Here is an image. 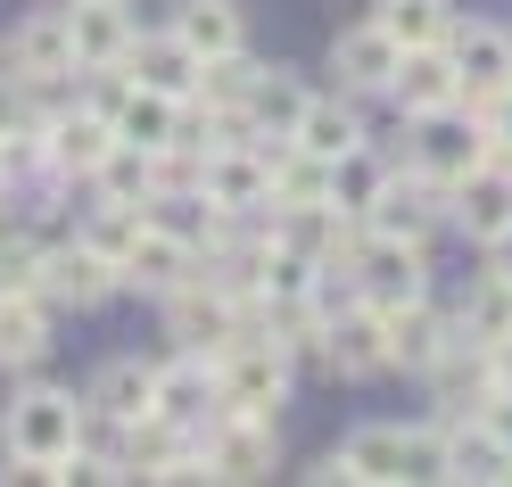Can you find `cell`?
<instances>
[{
	"mask_svg": "<svg viewBox=\"0 0 512 487\" xmlns=\"http://www.w3.org/2000/svg\"><path fill=\"white\" fill-rule=\"evenodd\" d=\"M91 405L75 388H25L0 413V479H58L67 454H83Z\"/></svg>",
	"mask_w": 512,
	"mask_h": 487,
	"instance_id": "obj_1",
	"label": "cell"
},
{
	"mask_svg": "<svg viewBox=\"0 0 512 487\" xmlns=\"http://www.w3.org/2000/svg\"><path fill=\"white\" fill-rule=\"evenodd\" d=\"M314 487H405V479H438V421H422V430H405V421H364V430H347L323 463L306 471Z\"/></svg>",
	"mask_w": 512,
	"mask_h": 487,
	"instance_id": "obj_2",
	"label": "cell"
},
{
	"mask_svg": "<svg viewBox=\"0 0 512 487\" xmlns=\"http://www.w3.org/2000/svg\"><path fill=\"white\" fill-rule=\"evenodd\" d=\"M281 397H290V347L273 331L248 322L232 347H215V405L223 413H273Z\"/></svg>",
	"mask_w": 512,
	"mask_h": 487,
	"instance_id": "obj_3",
	"label": "cell"
},
{
	"mask_svg": "<svg viewBox=\"0 0 512 487\" xmlns=\"http://www.w3.org/2000/svg\"><path fill=\"white\" fill-rule=\"evenodd\" d=\"M347 289L372 306H405V298H430V248L422 240H397V232H356L347 248Z\"/></svg>",
	"mask_w": 512,
	"mask_h": 487,
	"instance_id": "obj_4",
	"label": "cell"
},
{
	"mask_svg": "<svg viewBox=\"0 0 512 487\" xmlns=\"http://www.w3.org/2000/svg\"><path fill=\"white\" fill-rule=\"evenodd\" d=\"M0 75L25 83L42 100V91H67L83 67H75V34H67V9H34L9 25V42H0Z\"/></svg>",
	"mask_w": 512,
	"mask_h": 487,
	"instance_id": "obj_5",
	"label": "cell"
},
{
	"mask_svg": "<svg viewBox=\"0 0 512 487\" xmlns=\"http://www.w3.org/2000/svg\"><path fill=\"white\" fill-rule=\"evenodd\" d=\"M199 199L215 215H273V141H223L199 157Z\"/></svg>",
	"mask_w": 512,
	"mask_h": 487,
	"instance_id": "obj_6",
	"label": "cell"
},
{
	"mask_svg": "<svg viewBox=\"0 0 512 487\" xmlns=\"http://www.w3.org/2000/svg\"><path fill=\"white\" fill-rule=\"evenodd\" d=\"M100 108H108L124 149H174V141H190V100H182V91H157V83L124 75V83L100 91Z\"/></svg>",
	"mask_w": 512,
	"mask_h": 487,
	"instance_id": "obj_7",
	"label": "cell"
},
{
	"mask_svg": "<svg viewBox=\"0 0 512 487\" xmlns=\"http://www.w3.org/2000/svg\"><path fill=\"white\" fill-rule=\"evenodd\" d=\"M314 355L339 372V380H380L389 372V322H380L372 298H339L314 331Z\"/></svg>",
	"mask_w": 512,
	"mask_h": 487,
	"instance_id": "obj_8",
	"label": "cell"
},
{
	"mask_svg": "<svg viewBox=\"0 0 512 487\" xmlns=\"http://www.w3.org/2000/svg\"><path fill=\"white\" fill-rule=\"evenodd\" d=\"M479 157H496V141H488V116L479 108H438V116H413V174H430V182H455V174H471Z\"/></svg>",
	"mask_w": 512,
	"mask_h": 487,
	"instance_id": "obj_9",
	"label": "cell"
},
{
	"mask_svg": "<svg viewBox=\"0 0 512 487\" xmlns=\"http://www.w3.org/2000/svg\"><path fill=\"white\" fill-rule=\"evenodd\" d=\"M199 454H207V479H273L281 430H273V413H215L199 430Z\"/></svg>",
	"mask_w": 512,
	"mask_h": 487,
	"instance_id": "obj_10",
	"label": "cell"
},
{
	"mask_svg": "<svg viewBox=\"0 0 512 487\" xmlns=\"http://www.w3.org/2000/svg\"><path fill=\"white\" fill-rule=\"evenodd\" d=\"M446 58H455V75H463V108L488 116L512 91V34H504V25H488V17L455 25V34H446Z\"/></svg>",
	"mask_w": 512,
	"mask_h": 487,
	"instance_id": "obj_11",
	"label": "cell"
},
{
	"mask_svg": "<svg viewBox=\"0 0 512 487\" xmlns=\"http://www.w3.org/2000/svg\"><path fill=\"white\" fill-rule=\"evenodd\" d=\"M42 141H50V182H91V166L116 149V124L100 100L83 108H42Z\"/></svg>",
	"mask_w": 512,
	"mask_h": 487,
	"instance_id": "obj_12",
	"label": "cell"
},
{
	"mask_svg": "<svg viewBox=\"0 0 512 487\" xmlns=\"http://www.w3.org/2000/svg\"><path fill=\"white\" fill-rule=\"evenodd\" d=\"M446 223L463 240H496L512 223V157H479L471 174L446 182Z\"/></svg>",
	"mask_w": 512,
	"mask_h": 487,
	"instance_id": "obj_13",
	"label": "cell"
},
{
	"mask_svg": "<svg viewBox=\"0 0 512 487\" xmlns=\"http://www.w3.org/2000/svg\"><path fill=\"white\" fill-rule=\"evenodd\" d=\"M116 289H124V273H116L91 240H58V248H42V298H50V306L91 314V306H108Z\"/></svg>",
	"mask_w": 512,
	"mask_h": 487,
	"instance_id": "obj_14",
	"label": "cell"
},
{
	"mask_svg": "<svg viewBox=\"0 0 512 487\" xmlns=\"http://www.w3.org/2000/svg\"><path fill=\"white\" fill-rule=\"evenodd\" d=\"M397 34H389V25H339V34H331V75H339V91H356V100H372V91H380V100H389V75H397Z\"/></svg>",
	"mask_w": 512,
	"mask_h": 487,
	"instance_id": "obj_15",
	"label": "cell"
},
{
	"mask_svg": "<svg viewBox=\"0 0 512 487\" xmlns=\"http://www.w3.org/2000/svg\"><path fill=\"white\" fill-rule=\"evenodd\" d=\"M157 421H174V430H190L199 438L207 421L223 413L215 405V355H199V347H182L174 364H157V405H149Z\"/></svg>",
	"mask_w": 512,
	"mask_h": 487,
	"instance_id": "obj_16",
	"label": "cell"
},
{
	"mask_svg": "<svg viewBox=\"0 0 512 487\" xmlns=\"http://www.w3.org/2000/svg\"><path fill=\"white\" fill-rule=\"evenodd\" d=\"M83 405H91V430H124V421H149V405H157V364H141V355H108V364L91 372Z\"/></svg>",
	"mask_w": 512,
	"mask_h": 487,
	"instance_id": "obj_17",
	"label": "cell"
},
{
	"mask_svg": "<svg viewBox=\"0 0 512 487\" xmlns=\"http://www.w3.org/2000/svg\"><path fill=\"white\" fill-rule=\"evenodd\" d=\"M67 34H75V67L83 75H116L141 25H133L124 0H67Z\"/></svg>",
	"mask_w": 512,
	"mask_h": 487,
	"instance_id": "obj_18",
	"label": "cell"
},
{
	"mask_svg": "<svg viewBox=\"0 0 512 487\" xmlns=\"http://www.w3.org/2000/svg\"><path fill=\"white\" fill-rule=\"evenodd\" d=\"M116 273H124V289H141V298H166L174 281H190V273H199V248H190L182 232H166V223L149 215V223H141V240L124 248V265H116Z\"/></svg>",
	"mask_w": 512,
	"mask_h": 487,
	"instance_id": "obj_19",
	"label": "cell"
},
{
	"mask_svg": "<svg viewBox=\"0 0 512 487\" xmlns=\"http://www.w3.org/2000/svg\"><path fill=\"white\" fill-rule=\"evenodd\" d=\"M389 100H397V116H405V124H413V116H438V108H455V100H463V75H455V58H446V42L405 50V58H397Z\"/></svg>",
	"mask_w": 512,
	"mask_h": 487,
	"instance_id": "obj_20",
	"label": "cell"
},
{
	"mask_svg": "<svg viewBox=\"0 0 512 487\" xmlns=\"http://www.w3.org/2000/svg\"><path fill=\"white\" fill-rule=\"evenodd\" d=\"M438 479H512V446L479 413H446L438 421Z\"/></svg>",
	"mask_w": 512,
	"mask_h": 487,
	"instance_id": "obj_21",
	"label": "cell"
},
{
	"mask_svg": "<svg viewBox=\"0 0 512 487\" xmlns=\"http://www.w3.org/2000/svg\"><path fill=\"white\" fill-rule=\"evenodd\" d=\"M389 322V372H430L446 347H455V314H438L430 298H405V306H380Z\"/></svg>",
	"mask_w": 512,
	"mask_h": 487,
	"instance_id": "obj_22",
	"label": "cell"
},
{
	"mask_svg": "<svg viewBox=\"0 0 512 487\" xmlns=\"http://www.w3.org/2000/svg\"><path fill=\"white\" fill-rule=\"evenodd\" d=\"M372 232H397V240H430L446 223V182L430 174H389V190H380V207L364 215Z\"/></svg>",
	"mask_w": 512,
	"mask_h": 487,
	"instance_id": "obj_23",
	"label": "cell"
},
{
	"mask_svg": "<svg viewBox=\"0 0 512 487\" xmlns=\"http://www.w3.org/2000/svg\"><path fill=\"white\" fill-rule=\"evenodd\" d=\"M290 141H298V149H314V157H323V166H331V157H347V149H364L372 133H364V108H356V91H331V100H323V91H314Z\"/></svg>",
	"mask_w": 512,
	"mask_h": 487,
	"instance_id": "obj_24",
	"label": "cell"
},
{
	"mask_svg": "<svg viewBox=\"0 0 512 487\" xmlns=\"http://www.w3.org/2000/svg\"><path fill=\"white\" fill-rule=\"evenodd\" d=\"M50 298L42 289H17V298H0V372H34L50 355Z\"/></svg>",
	"mask_w": 512,
	"mask_h": 487,
	"instance_id": "obj_25",
	"label": "cell"
},
{
	"mask_svg": "<svg viewBox=\"0 0 512 487\" xmlns=\"http://www.w3.org/2000/svg\"><path fill=\"white\" fill-rule=\"evenodd\" d=\"M174 34L190 58H223V50H248V17L240 0H174Z\"/></svg>",
	"mask_w": 512,
	"mask_h": 487,
	"instance_id": "obj_26",
	"label": "cell"
},
{
	"mask_svg": "<svg viewBox=\"0 0 512 487\" xmlns=\"http://www.w3.org/2000/svg\"><path fill=\"white\" fill-rule=\"evenodd\" d=\"M116 75L157 83V91H182V100H190V83H199V58H190L182 34L166 25V34H133V50H124V67H116Z\"/></svg>",
	"mask_w": 512,
	"mask_h": 487,
	"instance_id": "obj_27",
	"label": "cell"
},
{
	"mask_svg": "<svg viewBox=\"0 0 512 487\" xmlns=\"http://www.w3.org/2000/svg\"><path fill=\"white\" fill-rule=\"evenodd\" d=\"M306 100H314V91H306L290 67H265V75H256V91H248V124H256V141H290V133H298V116H306Z\"/></svg>",
	"mask_w": 512,
	"mask_h": 487,
	"instance_id": "obj_28",
	"label": "cell"
},
{
	"mask_svg": "<svg viewBox=\"0 0 512 487\" xmlns=\"http://www.w3.org/2000/svg\"><path fill=\"white\" fill-rule=\"evenodd\" d=\"M380 190H389V166H380V157H372V141L364 149H347V157H331V207L339 215H372L380 207Z\"/></svg>",
	"mask_w": 512,
	"mask_h": 487,
	"instance_id": "obj_29",
	"label": "cell"
},
{
	"mask_svg": "<svg viewBox=\"0 0 512 487\" xmlns=\"http://www.w3.org/2000/svg\"><path fill=\"white\" fill-rule=\"evenodd\" d=\"M372 25H389L397 50H430L455 34V9L446 0H372Z\"/></svg>",
	"mask_w": 512,
	"mask_h": 487,
	"instance_id": "obj_30",
	"label": "cell"
},
{
	"mask_svg": "<svg viewBox=\"0 0 512 487\" xmlns=\"http://www.w3.org/2000/svg\"><path fill=\"white\" fill-rule=\"evenodd\" d=\"M455 339H471V347H496V339H512V281L479 273V289L455 306Z\"/></svg>",
	"mask_w": 512,
	"mask_h": 487,
	"instance_id": "obj_31",
	"label": "cell"
},
{
	"mask_svg": "<svg viewBox=\"0 0 512 487\" xmlns=\"http://www.w3.org/2000/svg\"><path fill=\"white\" fill-rule=\"evenodd\" d=\"M91 199H116V207H149V149H108L91 166Z\"/></svg>",
	"mask_w": 512,
	"mask_h": 487,
	"instance_id": "obj_32",
	"label": "cell"
},
{
	"mask_svg": "<svg viewBox=\"0 0 512 487\" xmlns=\"http://www.w3.org/2000/svg\"><path fill=\"white\" fill-rule=\"evenodd\" d=\"M141 223H149V207H116V199H91V215H83V232L75 240H91L108 256V265H124V248L141 240Z\"/></svg>",
	"mask_w": 512,
	"mask_h": 487,
	"instance_id": "obj_33",
	"label": "cell"
},
{
	"mask_svg": "<svg viewBox=\"0 0 512 487\" xmlns=\"http://www.w3.org/2000/svg\"><path fill=\"white\" fill-rule=\"evenodd\" d=\"M42 248L34 232H0V298H17V289H42Z\"/></svg>",
	"mask_w": 512,
	"mask_h": 487,
	"instance_id": "obj_34",
	"label": "cell"
},
{
	"mask_svg": "<svg viewBox=\"0 0 512 487\" xmlns=\"http://www.w3.org/2000/svg\"><path fill=\"white\" fill-rule=\"evenodd\" d=\"M471 413H479V421H488V430H496V438L512 446V388H488V397H479Z\"/></svg>",
	"mask_w": 512,
	"mask_h": 487,
	"instance_id": "obj_35",
	"label": "cell"
},
{
	"mask_svg": "<svg viewBox=\"0 0 512 487\" xmlns=\"http://www.w3.org/2000/svg\"><path fill=\"white\" fill-rule=\"evenodd\" d=\"M479 256H488V273H496V281H512V223H504L496 240H479Z\"/></svg>",
	"mask_w": 512,
	"mask_h": 487,
	"instance_id": "obj_36",
	"label": "cell"
},
{
	"mask_svg": "<svg viewBox=\"0 0 512 487\" xmlns=\"http://www.w3.org/2000/svg\"><path fill=\"white\" fill-rule=\"evenodd\" d=\"M17 116H25V83H9V75H0V141L17 133Z\"/></svg>",
	"mask_w": 512,
	"mask_h": 487,
	"instance_id": "obj_37",
	"label": "cell"
},
{
	"mask_svg": "<svg viewBox=\"0 0 512 487\" xmlns=\"http://www.w3.org/2000/svg\"><path fill=\"white\" fill-rule=\"evenodd\" d=\"M488 141H496V157H512V91L488 108Z\"/></svg>",
	"mask_w": 512,
	"mask_h": 487,
	"instance_id": "obj_38",
	"label": "cell"
},
{
	"mask_svg": "<svg viewBox=\"0 0 512 487\" xmlns=\"http://www.w3.org/2000/svg\"><path fill=\"white\" fill-rule=\"evenodd\" d=\"M488 372H496V388H512V339H496V347H488Z\"/></svg>",
	"mask_w": 512,
	"mask_h": 487,
	"instance_id": "obj_39",
	"label": "cell"
}]
</instances>
